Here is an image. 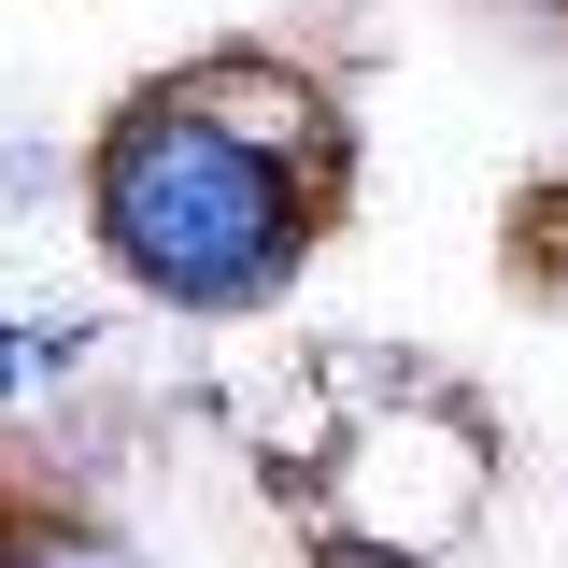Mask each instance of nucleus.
<instances>
[{
  "label": "nucleus",
  "mask_w": 568,
  "mask_h": 568,
  "mask_svg": "<svg viewBox=\"0 0 568 568\" xmlns=\"http://www.w3.org/2000/svg\"><path fill=\"white\" fill-rule=\"evenodd\" d=\"M100 242L171 313H256L298 271L313 200L284 185V156L256 129H227L213 100L171 85V100H129L114 142H100Z\"/></svg>",
  "instance_id": "1"
},
{
  "label": "nucleus",
  "mask_w": 568,
  "mask_h": 568,
  "mask_svg": "<svg viewBox=\"0 0 568 568\" xmlns=\"http://www.w3.org/2000/svg\"><path fill=\"white\" fill-rule=\"evenodd\" d=\"M0 568H129V555H114V540H71V526H43V540H14Z\"/></svg>",
  "instance_id": "2"
}]
</instances>
